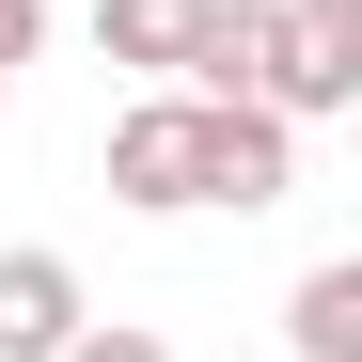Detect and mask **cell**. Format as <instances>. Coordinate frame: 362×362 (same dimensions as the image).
Masks as SVG:
<instances>
[{
  "instance_id": "obj_8",
  "label": "cell",
  "mask_w": 362,
  "mask_h": 362,
  "mask_svg": "<svg viewBox=\"0 0 362 362\" xmlns=\"http://www.w3.org/2000/svg\"><path fill=\"white\" fill-rule=\"evenodd\" d=\"M299 16H362V0H299Z\"/></svg>"
},
{
  "instance_id": "obj_5",
  "label": "cell",
  "mask_w": 362,
  "mask_h": 362,
  "mask_svg": "<svg viewBox=\"0 0 362 362\" xmlns=\"http://www.w3.org/2000/svg\"><path fill=\"white\" fill-rule=\"evenodd\" d=\"M284 331H299V362H362V268H346V252H331V268H299Z\"/></svg>"
},
{
  "instance_id": "obj_2",
  "label": "cell",
  "mask_w": 362,
  "mask_h": 362,
  "mask_svg": "<svg viewBox=\"0 0 362 362\" xmlns=\"http://www.w3.org/2000/svg\"><path fill=\"white\" fill-rule=\"evenodd\" d=\"M189 95H252L284 127H315V110L362 95V16H299V0H205L189 32Z\"/></svg>"
},
{
  "instance_id": "obj_7",
  "label": "cell",
  "mask_w": 362,
  "mask_h": 362,
  "mask_svg": "<svg viewBox=\"0 0 362 362\" xmlns=\"http://www.w3.org/2000/svg\"><path fill=\"white\" fill-rule=\"evenodd\" d=\"M32 32H47V0H0V79L32 64Z\"/></svg>"
},
{
  "instance_id": "obj_1",
  "label": "cell",
  "mask_w": 362,
  "mask_h": 362,
  "mask_svg": "<svg viewBox=\"0 0 362 362\" xmlns=\"http://www.w3.org/2000/svg\"><path fill=\"white\" fill-rule=\"evenodd\" d=\"M284 189H299V127L252 110V95H158V110L110 127V205H142V221H173V205H284Z\"/></svg>"
},
{
  "instance_id": "obj_4",
  "label": "cell",
  "mask_w": 362,
  "mask_h": 362,
  "mask_svg": "<svg viewBox=\"0 0 362 362\" xmlns=\"http://www.w3.org/2000/svg\"><path fill=\"white\" fill-rule=\"evenodd\" d=\"M189 32H205V0H95V47L142 79H189Z\"/></svg>"
},
{
  "instance_id": "obj_3",
  "label": "cell",
  "mask_w": 362,
  "mask_h": 362,
  "mask_svg": "<svg viewBox=\"0 0 362 362\" xmlns=\"http://www.w3.org/2000/svg\"><path fill=\"white\" fill-rule=\"evenodd\" d=\"M95 315L64 252H0V362H64V331Z\"/></svg>"
},
{
  "instance_id": "obj_6",
  "label": "cell",
  "mask_w": 362,
  "mask_h": 362,
  "mask_svg": "<svg viewBox=\"0 0 362 362\" xmlns=\"http://www.w3.org/2000/svg\"><path fill=\"white\" fill-rule=\"evenodd\" d=\"M64 362H173V346H158V331H127V315H79V331H64Z\"/></svg>"
}]
</instances>
